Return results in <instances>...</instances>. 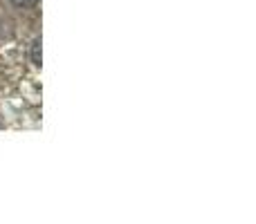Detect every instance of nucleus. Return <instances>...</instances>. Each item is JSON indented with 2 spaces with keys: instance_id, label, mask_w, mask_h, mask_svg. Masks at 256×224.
Segmentation results:
<instances>
[{
  "instance_id": "nucleus-2",
  "label": "nucleus",
  "mask_w": 256,
  "mask_h": 224,
  "mask_svg": "<svg viewBox=\"0 0 256 224\" xmlns=\"http://www.w3.org/2000/svg\"><path fill=\"white\" fill-rule=\"evenodd\" d=\"M12 2H14V7H18V9H30V7H36L38 0H12Z\"/></svg>"
},
{
  "instance_id": "nucleus-1",
  "label": "nucleus",
  "mask_w": 256,
  "mask_h": 224,
  "mask_svg": "<svg viewBox=\"0 0 256 224\" xmlns=\"http://www.w3.org/2000/svg\"><path fill=\"white\" fill-rule=\"evenodd\" d=\"M30 61H32V65L40 67V38H34V43H32V47H30Z\"/></svg>"
}]
</instances>
